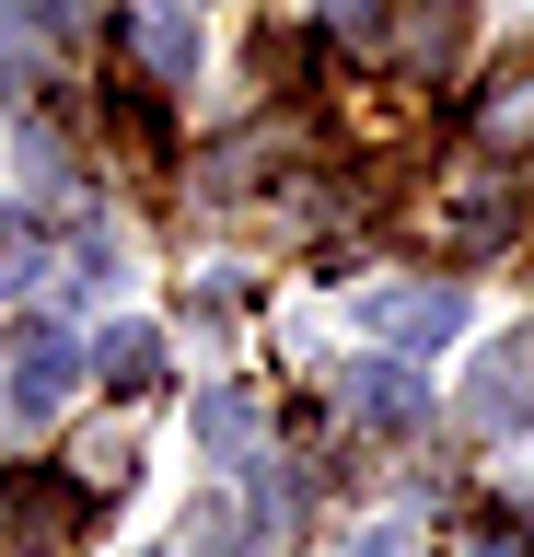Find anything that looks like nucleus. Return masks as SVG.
<instances>
[{"label": "nucleus", "instance_id": "obj_8", "mask_svg": "<svg viewBox=\"0 0 534 557\" xmlns=\"http://www.w3.org/2000/svg\"><path fill=\"white\" fill-rule=\"evenodd\" d=\"M151 360H163V337H151V325H116V337L94 348V372H105L116 395H128V383H151Z\"/></svg>", "mask_w": 534, "mask_h": 557}, {"label": "nucleus", "instance_id": "obj_3", "mask_svg": "<svg viewBox=\"0 0 534 557\" xmlns=\"http://www.w3.org/2000/svg\"><path fill=\"white\" fill-rule=\"evenodd\" d=\"M464 418H476V430H511V418H534V337H511L488 372L464 383Z\"/></svg>", "mask_w": 534, "mask_h": 557}, {"label": "nucleus", "instance_id": "obj_9", "mask_svg": "<svg viewBox=\"0 0 534 557\" xmlns=\"http://www.w3.org/2000/svg\"><path fill=\"white\" fill-rule=\"evenodd\" d=\"M198 442L210 453H256V407L245 395H210V407H198Z\"/></svg>", "mask_w": 534, "mask_h": 557}, {"label": "nucleus", "instance_id": "obj_12", "mask_svg": "<svg viewBox=\"0 0 534 557\" xmlns=\"http://www.w3.org/2000/svg\"><path fill=\"white\" fill-rule=\"evenodd\" d=\"M349 557H419V534H407V522H372V534H360Z\"/></svg>", "mask_w": 534, "mask_h": 557}, {"label": "nucleus", "instance_id": "obj_2", "mask_svg": "<svg viewBox=\"0 0 534 557\" xmlns=\"http://www.w3.org/2000/svg\"><path fill=\"white\" fill-rule=\"evenodd\" d=\"M464 325V290H372V337L395 348H442Z\"/></svg>", "mask_w": 534, "mask_h": 557}, {"label": "nucleus", "instance_id": "obj_10", "mask_svg": "<svg viewBox=\"0 0 534 557\" xmlns=\"http://www.w3.org/2000/svg\"><path fill=\"white\" fill-rule=\"evenodd\" d=\"M360 407H372V418H395V430H407V418H419V383H407V372H372V383H360Z\"/></svg>", "mask_w": 534, "mask_h": 557}, {"label": "nucleus", "instance_id": "obj_5", "mask_svg": "<svg viewBox=\"0 0 534 557\" xmlns=\"http://www.w3.org/2000/svg\"><path fill=\"white\" fill-rule=\"evenodd\" d=\"M476 139H488V151H534V70H523V82H499V94L476 104Z\"/></svg>", "mask_w": 534, "mask_h": 557}, {"label": "nucleus", "instance_id": "obj_11", "mask_svg": "<svg viewBox=\"0 0 534 557\" xmlns=\"http://www.w3.org/2000/svg\"><path fill=\"white\" fill-rule=\"evenodd\" d=\"M82 476H94V487L128 476V442H116V430H94V442H82Z\"/></svg>", "mask_w": 534, "mask_h": 557}, {"label": "nucleus", "instance_id": "obj_7", "mask_svg": "<svg viewBox=\"0 0 534 557\" xmlns=\"http://www.w3.org/2000/svg\"><path fill=\"white\" fill-rule=\"evenodd\" d=\"M140 59L163 70V82H186V70H198V24H186V12H140Z\"/></svg>", "mask_w": 534, "mask_h": 557}, {"label": "nucleus", "instance_id": "obj_1", "mask_svg": "<svg viewBox=\"0 0 534 557\" xmlns=\"http://www.w3.org/2000/svg\"><path fill=\"white\" fill-rule=\"evenodd\" d=\"M71 372H82V348L59 337V325H24V337H12V407H24V418L59 407V395H71Z\"/></svg>", "mask_w": 534, "mask_h": 557}, {"label": "nucleus", "instance_id": "obj_6", "mask_svg": "<svg viewBox=\"0 0 534 557\" xmlns=\"http://www.w3.org/2000/svg\"><path fill=\"white\" fill-rule=\"evenodd\" d=\"M454 35H464V0H407V35H395V59H454Z\"/></svg>", "mask_w": 534, "mask_h": 557}, {"label": "nucleus", "instance_id": "obj_4", "mask_svg": "<svg viewBox=\"0 0 534 557\" xmlns=\"http://www.w3.org/2000/svg\"><path fill=\"white\" fill-rule=\"evenodd\" d=\"M59 522H71V499H59V487H24V476H0V557L47 546Z\"/></svg>", "mask_w": 534, "mask_h": 557}]
</instances>
